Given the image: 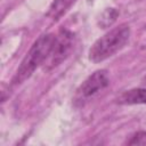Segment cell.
Listing matches in <instances>:
<instances>
[{"label": "cell", "mask_w": 146, "mask_h": 146, "mask_svg": "<svg viewBox=\"0 0 146 146\" xmlns=\"http://www.w3.org/2000/svg\"><path fill=\"white\" fill-rule=\"evenodd\" d=\"M55 36L56 35L52 33H46L34 41L15 73L11 80L13 84H21L24 82L44 60L49 58L54 47Z\"/></svg>", "instance_id": "obj_1"}, {"label": "cell", "mask_w": 146, "mask_h": 146, "mask_svg": "<svg viewBox=\"0 0 146 146\" xmlns=\"http://www.w3.org/2000/svg\"><path fill=\"white\" fill-rule=\"evenodd\" d=\"M130 34L131 31L128 24H121L112 29L94 42L88 52L89 59L92 63H100L114 56L128 43Z\"/></svg>", "instance_id": "obj_2"}, {"label": "cell", "mask_w": 146, "mask_h": 146, "mask_svg": "<svg viewBox=\"0 0 146 146\" xmlns=\"http://www.w3.org/2000/svg\"><path fill=\"white\" fill-rule=\"evenodd\" d=\"M110 84V78L106 70H98L89 75L78 88L75 94V100H86L97 92L102 91Z\"/></svg>", "instance_id": "obj_3"}, {"label": "cell", "mask_w": 146, "mask_h": 146, "mask_svg": "<svg viewBox=\"0 0 146 146\" xmlns=\"http://www.w3.org/2000/svg\"><path fill=\"white\" fill-rule=\"evenodd\" d=\"M74 35L71 31L62 29L59 33L55 36L54 47L51 50V54L49 56V64L51 67L59 65L70 54L72 46H73Z\"/></svg>", "instance_id": "obj_4"}, {"label": "cell", "mask_w": 146, "mask_h": 146, "mask_svg": "<svg viewBox=\"0 0 146 146\" xmlns=\"http://www.w3.org/2000/svg\"><path fill=\"white\" fill-rule=\"evenodd\" d=\"M119 104L124 105H136V104H146V89L145 88H135L124 91L117 98Z\"/></svg>", "instance_id": "obj_5"}, {"label": "cell", "mask_w": 146, "mask_h": 146, "mask_svg": "<svg viewBox=\"0 0 146 146\" xmlns=\"http://www.w3.org/2000/svg\"><path fill=\"white\" fill-rule=\"evenodd\" d=\"M75 0H54L49 7L48 16L54 21L59 19L74 3Z\"/></svg>", "instance_id": "obj_6"}, {"label": "cell", "mask_w": 146, "mask_h": 146, "mask_svg": "<svg viewBox=\"0 0 146 146\" xmlns=\"http://www.w3.org/2000/svg\"><path fill=\"white\" fill-rule=\"evenodd\" d=\"M117 16H119V11L115 8H106L98 18V26H100L102 29H106L111 26L116 21Z\"/></svg>", "instance_id": "obj_7"}, {"label": "cell", "mask_w": 146, "mask_h": 146, "mask_svg": "<svg viewBox=\"0 0 146 146\" xmlns=\"http://www.w3.org/2000/svg\"><path fill=\"white\" fill-rule=\"evenodd\" d=\"M128 145H146V131H137L135 132L129 140H127Z\"/></svg>", "instance_id": "obj_8"}, {"label": "cell", "mask_w": 146, "mask_h": 146, "mask_svg": "<svg viewBox=\"0 0 146 146\" xmlns=\"http://www.w3.org/2000/svg\"><path fill=\"white\" fill-rule=\"evenodd\" d=\"M144 80H145V83H146V76H145V79H144Z\"/></svg>", "instance_id": "obj_9"}]
</instances>
